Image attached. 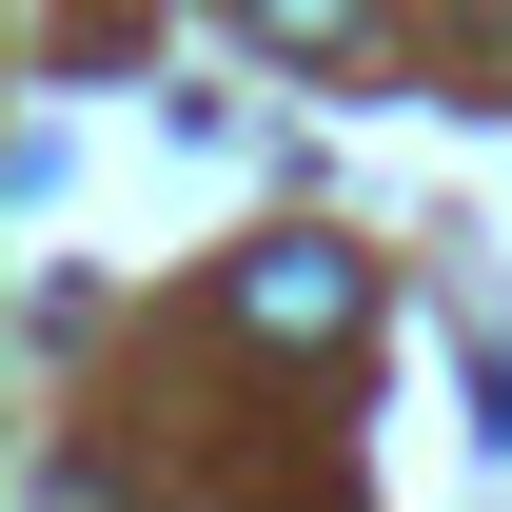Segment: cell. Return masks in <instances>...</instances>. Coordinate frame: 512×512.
I'll use <instances>...</instances> for the list:
<instances>
[{
    "mask_svg": "<svg viewBox=\"0 0 512 512\" xmlns=\"http://www.w3.org/2000/svg\"><path fill=\"white\" fill-rule=\"evenodd\" d=\"M237 335H276V355H335V335H355V256L256 237V256H237Z\"/></svg>",
    "mask_w": 512,
    "mask_h": 512,
    "instance_id": "obj_1",
    "label": "cell"
},
{
    "mask_svg": "<svg viewBox=\"0 0 512 512\" xmlns=\"http://www.w3.org/2000/svg\"><path fill=\"white\" fill-rule=\"evenodd\" d=\"M256 40H296V60H335V40H355V0H237Z\"/></svg>",
    "mask_w": 512,
    "mask_h": 512,
    "instance_id": "obj_2",
    "label": "cell"
}]
</instances>
